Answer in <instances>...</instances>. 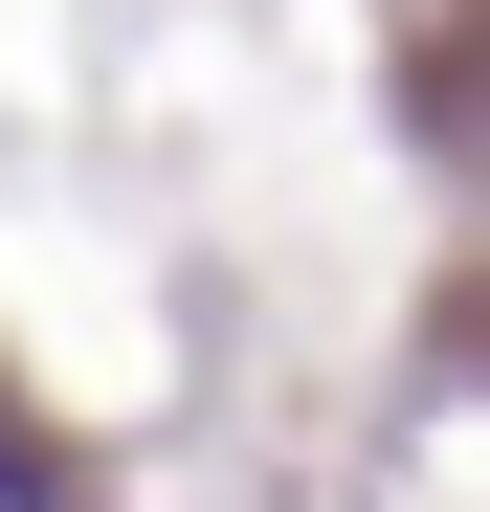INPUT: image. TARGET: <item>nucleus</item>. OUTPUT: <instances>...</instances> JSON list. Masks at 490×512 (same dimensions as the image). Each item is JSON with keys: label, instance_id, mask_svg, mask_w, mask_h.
<instances>
[{"label": "nucleus", "instance_id": "obj_1", "mask_svg": "<svg viewBox=\"0 0 490 512\" xmlns=\"http://www.w3.org/2000/svg\"><path fill=\"white\" fill-rule=\"evenodd\" d=\"M0 512H67V490H45V468H23V446H0Z\"/></svg>", "mask_w": 490, "mask_h": 512}]
</instances>
